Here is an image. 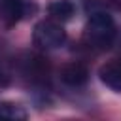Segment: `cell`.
<instances>
[{
    "instance_id": "1",
    "label": "cell",
    "mask_w": 121,
    "mask_h": 121,
    "mask_svg": "<svg viewBox=\"0 0 121 121\" xmlns=\"http://www.w3.org/2000/svg\"><path fill=\"white\" fill-rule=\"evenodd\" d=\"M115 21L113 17L104 11V9H95L91 11L85 30H83V40L89 47L95 49H108L113 40H115Z\"/></svg>"
},
{
    "instance_id": "2",
    "label": "cell",
    "mask_w": 121,
    "mask_h": 121,
    "mask_svg": "<svg viewBox=\"0 0 121 121\" xmlns=\"http://www.w3.org/2000/svg\"><path fill=\"white\" fill-rule=\"evenodd\" d=\"M32 42L40 49H57L66 42V30L55 19H43L34 26Z\"/></svg>"
},
{
    "instance_id": "3",
    "label": "cell",
    "mask_w": 121,
    "mask_h": 121,
    "mask_svg": "<svg viewBox=\"0 0 121 121\" xmlns=\"http://www.w3.org/2000/svg\"><path fill=\"white\" fill-rule=\"evenodd\" d=\"M59 78L68 87H83L89 81V68H87V64L74 60V62L64 64L59 70Z\"/></svg>"
},
{
    "instance_id": "4",
    "label": "cell",
    "mask_w": 121,
    "mask_h": 121,
    "mask_svg": "<svg viewBox=\"0 0 121 121\" xmlns=\"http://www.w3.org/2000/svg\"><path fill=\"white\" fill-rule=\"evenodd\" d=\"M26 13L25 0H0V25L13 26Z\"/></svg>"
},
{
    "instance_id": "5",
    "label": "cell",
    "mask_w": 121,
    "mask_h": 121,
    "mask_svg": "<svg viewBox=\"0 0 121 121\" xmlns=\"http://www.w3.org/2000/svg\"><path fill=\"white\" fill-rule=\"evenodd\" d=\"M100 81L115 93H121V62H106L98 70Z\"/></svg>"
},
{
    "instance_id": "6",
    "label": "cell",
    "mask_w": 121,
    "mask_h": 121,
    "mask_svg": "<svg viewBox=\"0 0 121 121\" xmlns=\"http://www.w3.org/2000/svg\"><path fill=\"white\" fill-rule=\"evenodd\" d=\"M47 11H49L51 19H55V21L62 23V21L72 19V15H74L76 8H74V4H72L70 0H53V2L47 6Z\"/></svg>"
},
{
    "instance_id": "7",
    "label": "cell",
    "mask_w": 121,
    "mask_h": 121,
    "mask_svg": "<svg viewBox=\"0 0 121 121\" xmlns=\"http://www.w3.org/2000/svg\"><path fill=\"white\" fill-rule=\"evenodd\" d=\"M0 119H26V112L19 106V104H11V102H2L0 104Z\"/></svg>"
},
{
    "instance_id": "8",
    "label": "cell",
    "mask_w": 121,
    "mask_h": 121,
    "mask_svg": "<svg viewBox=\"0 0 121 121\" xmlns=\"http://www.w3.org/2000/svg\"><path fill=\"white\" fill-rule=\"evenodd\" d=\"M8 85H9V74L0 68V89H4V87H8Z\"/></svg>"
}]
</instances>
